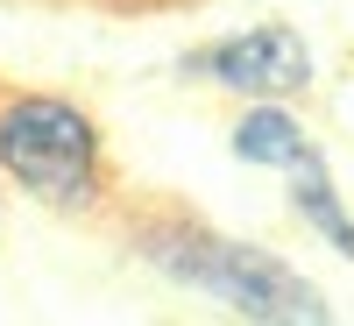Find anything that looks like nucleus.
<instances>
[{"label":"nucleus","mask_w":354,"mask_h":326,"mask_svg":"<svg viewBox=\"0 0 354 326\" xmlns=\"http://www.w3.org/2000/svg\"><path fill=\"white\" fill-rule=\"evenodd\" d=\"M135 248L170 284H192V291L220 298L227 312H241V319H305V326L326 319V298H319L298 270H283L270 248H255V242H227V234L163 220V227H142Z\"/></svg>","instance_id":"1"},{"label":"nucleus","mask_w":354,"mask_h":326,"mask_svg":"<svg viewBox=\"0 0 354 326\" xmlns=\"http://www.w3.org/2000/svg\"><path fill=\"white\" fill-rule=\"evenodd\" d=\"M0 177L36 206L85 213L100 206V128L64 93H15L0 107Z\"/></svg>","instance_id":"2"},{"label":"nucleus","mask_w":354,"mask_h":326,"mask_svg":"<svg viewBox=\"0 0 354 326\" xmlns=\"http://www.w3.org/2000/svg\"><path fill=\"white\" fill-rule=\"evenodd\" d=\"M185 71H205L213 85L248 93V100H298L312 85V50L290 21H262V28H241V36L185 57Z\"/></svg>","instance_id":"3"},{"label":"nucleus","mask_w":354,"mask_h":326,"mask_svg":"<svg viewBox=\"0 0 354 326\" xmlns=\"http://www.w3.org/2000/svg\"><path fill=\"white\" fill-rule=\"evenodd\" d=\"M234 156L241 163H255V170H290V163H305L312 156V142H305V128H298V114H290L283 100H255L241 121H234Z\"/></svg>","instance_id":"4"},{"label":"nucleus","mask_w":354,"mask_h":326,"mask_svg":"<svg viewBox=\"0 0 354 326\" xmlns=\"http://www.w3.org/2000/svg\"><path fill=\"white\" fill-rule=\"evenodd\" d=\"M290 206H298V220H305V227H319V234H326V242L354 262V220L340 213V192H333L326 163H319V150H312L305 163H290Z\"/></svg>","instance_id":"5"}]
</instances>
